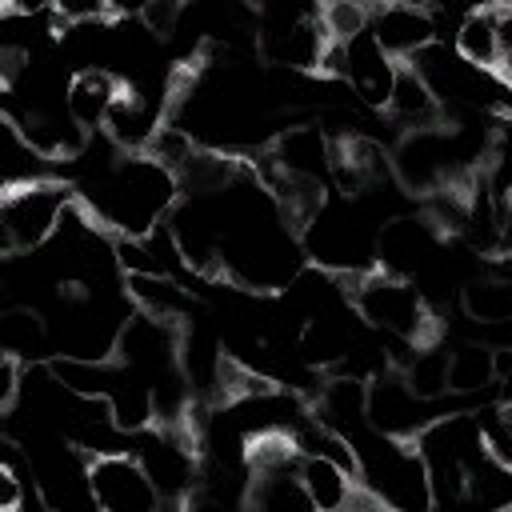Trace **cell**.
I'll list each match as a JSON object with an SVG mask.
<instances>
[{
    "label": "cell",
    "mask_w": 512,
    "mask_h": 512,
    "mask_svg": "<svg viewBox=\"0 0 512 512\" xmlns=\"http://www.w3.org/2000/svg\"><path fill=\"white\" fill-rule=\"evenodd\" d=\"M344 48V60H340V80L372 108H384L388 104V92H392V76H396V60L384 56V48L372 40V32L364 28L360 36H352Z\"/></svg>",
    "instance_id": "cell-11"
},
{
    "label": "cell",
    "mask_w": 512,
    "mask_h": 512,
    "mask_svg": "<svg viewBox=\"0 0 512 512\" xmlns=\"http://www.w3.org/2000/svg\"><path fill=\"white\" fill-rule=\"evenodd\" d=\"M332 280L348 296L360 324L372 328V332H384V340H400L408 348H420V344L436 340V332H440L436 312L412 280L388 276L380 268H368L360 276H332Z\"/></svg>",
    "instance_id": "cell-1"
},
{
    "label": "cell",
    "mask_w": 512,
    "mask_h": 512,
    "mask_svg": "<svg viewBox=\"0 0 512 512\" xmlns=\"http://www.w3.org/2000/svg\"><path fill=\"white\" fill-rule=\"evenodd\" d=\"M368 32L384 48V56H392L396 64L412 60L428 44H440L436 8H428V4H380V8H368Z\"/></svg>",
    "instance_id": "cell-8"
},
{
    "label": "cell",
    "mask_w": 512,
    "mask_h": 512,
    "mask_svg": "<svg viewBox=\"0 0 512 512\" xmlns=\"http://www.w3.org/2000/svg\"><path fill=\"white\" fill-rule=\"evenodd\" d=\"M504 28H508V8H504V4L468 8V12L456 20L452 52H456L468 68L504 80V64H508V32H504Z\"/></svg>",
    "instance_id": "cell-7"
},
{
    "label": "cell",
    "mask_w": 512,
    "mask_h": 512,
    "mask_svg": "<svg viewBox=\"0 0 512 512\" xmlns=\"http://www.w3.org/2000/svg\"><path fill=\"white\" fill-rule=\"evenodd\" d=\"M0 336H4V352L24 356V352H32V348L44 344L48 328H44V320L32 308H8L4 320H0Z\"/></svg>",
    "instance_id": "cell-17"
},
{
    "label": "cell",
    "mask_w": 512,
    "mask_h": 512,
    "mask_svg": "<svg viewBox=\"0 0 512 512\" xmlns=\"http://www.w3.org/2000/svg\"><path fill=\"white\" fill-rule=\"evenodd\" d=\"M504 348L460 344L448 352V392H480L488 384H504Z\"/></svg>",
    "instance_id": "cell-14"
},
{
    "label": "cell",
    "mask_w": 512,
    "mask_h": 512,
    "mask_svg": "<svg viewBox=\"0 0 512 512\" xmlns=\"http://www.w3.org/2000/svg\"><path fill=\"white\" fill-rule=\"evenodd\" d=\"M464 312L476 320V324H508L512 316V292L500 276H488V280H472L460 296Z\"/></svg>",
    "instance_id": "cell-16"
},
{
    "label": "cell",
    "mask_w": 512,
    "mask_h": 512,
    "mask_svg": "<svg viewBox=\"0 0 512 512\" xmlns=\"http://www.w3.org/2000/svg\"><path fill=\"white\" fill-rule=\"evenodd\" d=\"M320 12V24L324 32L336 40V44H348L352 36H360L368 28V8L364 4H324L316 8Z\"/></svg>",
    "instance_id": "cell-18"
},
{
    "label": "cell",
    "mask_w": 512,
    "mask_h": 512,
    "mask_svg": "<svg viewBox=\"0 0 512 512\" xmlns=\"http://www.w3.org/2000/svg\"><path fill=\"white\" fill-rule=\"evenodd\" d=\"M256 160V156H252ZM264 168L288 176V180H300V184H324L332 188L328 180V168H332V140L320 124H292V128H280L268 148L260 152Z\"/></svg>",
    "instance_id": "cell-6"
},
{
    "label": "cell",
    "mask_w": 512,
    "mask_h": 512,
    "mask_svg": "<svg viewBox=\"0 0 512 512\" xmlns=\"http://www.w3.org/2000/svg\"><path fill=\"white\" fill-rule=\"evenodd\" d=\"M76 200V192L56 180V176H40V180H24V184H8L4 200H0V232H4V256H32L40 252L64 220V208Z\"/></svg>",
    "instance_id": "cell-2"
},
{
    "label": "cell",
    "mask_w": 512,
    "mask_h": 512,
    "mask_svg": "<svg viewBox=\"0 0 512 512\" xmlns=\"http://www.w3.org/2000/svg\"><path fill=\"white\" fill-rule=\"evenodd\" d=\"M0 484H4L0 504H4L8 512H16V508L24 504V480H20V468H16V456H12V452H8L4 464H0Z\"/></svg>",
    "instance_id": "cell-20"
},
{
    "label": "cell",
    "mask_w": 512,
    "mask_h": 512,
    "mask_svg": "<svg viewBox=\"0 0 512 512\" xmlns=\"http://www.w3.org/2000/svg\"><path fill=\"white\" fill-rule=\"evenodd\" d=\"M448 236L420 212V216H392L376 232V268L400 280H436L448 264L444 256Z\"/></svg>",
    "instance_id": "cell-3"
},
{
    "label": "cell",
    "mask_w": 512,
    "mask_h": 512,
    "mask_svg": "<svg viewBox=\"0 0 512 512\" xmlns=\"http://www.w3.org/2000/svg\"><path fill=\"white\" fill-rule=\"evenodd\" d=\"M180 344H184V324L176 320H160L148 312H132L116 336V360L128 364L132 372H140L148 384H160L180 368Z\"/></svg>",
    "instance_id": "cell-4"
},
{
    "label": "cell",
    "mask_w": 512,
    "mask_h": 512,
    "mask_svg": "<svg viewBox=\"0 0 512 512\" xmlns=\"http://www.w3.org/2000/svg\"><path fill=\"white\" fill-rule=\"evenodd\" d=\"M140 20H144V32H152L156 40H176L180 32V20H184V4H172V0H152L140 8Z\"/></svg>",
    "instance_id": "cell-19"
},
{
    "label": "cell",
    "mask_w": 512,
    "mask_h": 512,
    "mask_svg": "<svg viewBox=\"0 0 512 512\" xmlns=\"http://www.w3.org/2000/svg\"><path fill=\"white\" fill-rule=\"evenodd\" d=\"M124 296L132 300V308L160 316V320H176V324H188L196 312V296L180 288L176 276H164V272H128Z\"/></svg>",
    "instance_id": "cell-12"
},
{
    "label": "cell",
    "mask_w": 512,
    "mask_h": 512,
    "mask_svg": "<svg viewBox=\"0 0 512 512\" xmlns=\"http://www.w3.org/2000/svg\"><path fill=\"white\" fill-rule=\"evenodd\" d=\"M396 372H400V380L408 384V392H412L416 400H424V404H432V400H440V396L448 392V352H444L436 340L412 348V356H408Z\"/></svg>",
    "instance_id": "cell-15"
},
{
    "label": "cell",
    "mask_w": 512,
    "mask_h": 512,
    "mask_svg": "<svg viewBox=\"0 0 512 512\" xmlns=\"http://www.w3.org/2000/svg\"><path fill=\"white\" fill-rule=\"evenodd\" d=\"M88 496L108 512H148L160 504V492L132 448L88 456Z\"/></svg>",
    "instance_id": "cell-5"
},
{
    "label": "cell",
    "mask_w": 512,
    "mask_h": 512,
    "mask_svg": "<svg viewBox=\"0 0 512 512\" xmlns=\"http://www.w3.org/2000/svg\"><path fill=\"white\" fill-rule=\"evenodd\" d=\"M368 428L392 440H412L416 428L432 416H424V400H416L408 392V384L400 380L396 368H380L376 376H368V404H364Z\"/></svg>",
    "instance_id": "cell-9"
},
{
    "label": "cell",
    "mask_w": 512,
    "mask_h": 512,
    "mask_svg": "<svg viewBox=\"0 0 512 512\" xmlns=\"http://www.w3.org/2000/svg\"><path fill=\"white\" fill-rule=\"evenodd\" d=\"M384 112H388V120H392V124H400L404 132L448 124L444 108L436 104V96L428 92V84H424L408 64H396V76H392V92H388Z\"/></svg>",
    "instance_id": "cell-13"
},
{
    "label": "cell",
    "mask_w": 512,
    "mask_h": 512,
    "mask_svg": "<svg viewBox=\"0 0 512 512\" xmlns=\"http://www.w3.org/2000/svg\"><path fill=\"white\" fill-rule=\"evenodd\" d=\"M128 76L112 72V68H100V64H88L80 72L68 76V92H64V108L72 116L76 128H84L88 136L92 132H104V120L112 112V104L120 100Z\"/></svg>",
    "instance_id": "cell-10"
}]
</instances>
